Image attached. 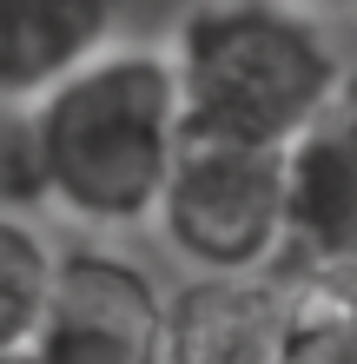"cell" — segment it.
<instances>
[{"label": "cell", "instance_id": "1", "mask_svg": "<svg viewBox=\"0 0 357 364\" xmlns=\"http://www.w3.org/2000/svg\"><path fill=\"white\" fill-rule=\"evenodd\" d=\"M27 146L47 205L93 232L145 225L185 139L172 60L153 47H106L93 67L27 106Z\"/></svg>", "mask_w": 357, "mask_h": 364}, {"label": "cell", "instance_id": "2", "mask_svg": "<svg viewBox=\"0 0 357 364\" xmlns=\"http://www.w3.org/2000/svg\"><path fill=\"white\" fill-rule=\"evenodd\" d=\"M172 80L192 133L291 146L344 87V60L304 7L199 0L172 27Z\"/></svg>", "mask_w": 357, "mask_h": 364}, {"label": "cell", "instance_id": "3", "mask_svg": "<svg viewBox=\"0 0 357 364\" xmlns=\"http://www.w3.org/2000/svg\"><path fill=\"white\" fill-rule=\"evenodd\" d=\"M153 225L192 278H271L285 259V146L185 126Z\"/></svg>", "mask_w": 357, "mask_h": 364}, {"label": "cell", "instance_id": "4", "mask_svg": "<svg viewBox=\"0 0 357 364\" xmlns=\"http://www.w3.org/2000/svg\"><path fill=\"white\" fill-rule=\"evenodd\" d=\"M33 364H165V291L113 245L60 252Z\"/></svg>", "mask_w": 357, "mask_h": 364}, {"label": "cell", "instance_id": "5", "mask_svg": "<svg viewBox=\"0 0 357 364\" xmlns=\"http://www.w3.org/2000/svg\"><path fill=\"white\" fill-rule=\"evenodd\" d=\"M357 265V73L285 146V259L271 278H318Z\"/></svg>", "mask_w": 357, "mask_h": 364}, {"label": "cell", "instance_id": "6", "mask_svg": "<svg viewBox=\"0 0 357 364\" xmlns=\"http://www.w3.org/2000/svg\"><path fill=\"white\" fill-rule=\"evenodd\" d=\"M119 0H0V106H40L113 47Z\"/></svg>", "mask_w": 357, "mask_h": 364}, {"label": "cell", "instance_id": "7", "mask_svg": "<svg viewBox=\"0 0 357 364\" xmlns=\"http://www.w3.org/2000/svg\"><path fill=\"white\" fill-rule=\"evenodd\" d=\"M285 278H192L165 298V364H271Z\"/></svg>", "mask_w": 357, "mask_h": 364}, {"label": "cell", "instance_id": "8", "mask_svg": "<svg viewBox=\"0 0 357 364\" xmlns=\"http://www.w3.org/2000/svg\"><path fill=\"white\" fill-rule=\"evenodd\" d=\"M271 364H357V265L285 278V325Z\"/></svg>", "mask_w": 357, "mask_h": 364}, {"label": "cell", "instance_id": "9", "mask_svg": "<svg viewBox=\"0 0 357 364\" xmlns=\"http://www.w3.org/2000/svg\"><path fill=\"white\" fill-rule=\"evenodd\" d=\"M60 252L27 225V212H0V351H27L53 298Z\"/></svg>", "mask_w": 357, "mask_h": 364}, {"label": "cell", "instance_id": "10", "mask_svg": "<svg viewBox=\"0 0 357 364\" xmlns=\"http://www.w3.org/2000/svg\"><path fill=\"white\" fill-rule=\"evenodd\" d=\"M47 186H40V166H33V146L27 133H13L0 146V212H20V205H40Z\"/></svg>", "mask_w": 357, "mask_h": 364}, {"label": "cell", "instance_id": "11", "mask_svg": "<svg viewBox=\"0 0 357 364\" xmlns=\"http://www.w3.org/2000/svg\"><path fill=\"white\" fill-rule=\"evenodd\" d=\"M0 364H33V351H0Z\"/></svg>", "mask_w": 357, "mask_h": 364}, {"label": "cell", "instance_id": "12", "mask_svg": "<svg viewBox=\"0 0 357 364\" xmlns=\"http://www.w3.org/2000/svg\"><path fill=\"white\" fill-rule=\"evenodd\" d=\"M304 7H357V0H304Z\"/></svg>", "mask_w": 357, "mask_h": 364}]
</instances>
